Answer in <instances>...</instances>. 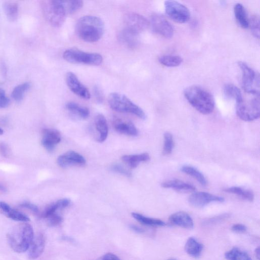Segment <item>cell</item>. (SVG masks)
Here are the masks:
<instances>
[{
	"label": "cell",
	"instance_id": "1",
	"mask_svg": "<svg viewBox=\"0 0 260 260\" xmlns=\"http://www.w3.org/2000/svg\"><path fill=\"white\" fill-rule=\"evenodd\" d=\"M104 32V24L99 18L86 16L81 18L76 26V32L82 40L88 42H95L102 37Z\"/></svg>",
	"mask_w": 260,
	"mask_h": 260
},
{
	"label": "cell",
	"instance_id": "2",
	"mask_svg": "<svg viewBox=\"0 0 260 260\" xmlns=\"http://www.w3.org/2000/svg\"><path fill=\"white\" fill-rule=\"evenodd\" d=\"M184 95L189 103L200 113L209 114L213 111L214 98L206 89L197 85L191 86L185 90Z\"/></svg>",
	"mask_w": 260,
	"mask_h": 260
},
{
	"label": "cell",
	"instance_id": "3",
	"mask_svg": "<svg viewBox=\"0 0 260 260\" xmlns=\"http://www.w3.org/2000/svg\"><path fill=\"white\" fill-rule=\"evenodd\" d=\"M34 238L32 227L29 224L19 225L7 235L11 247L18 253L27 251Z\"/></svg>",
	"mask_w": 260,
	"mask_h": 260
},
{
	"label": "cell",
	"instance_id": "4",
	"mask_svg": "<svg viewBox=\"0 0 260 260\" xmlns=\"http://www.w3.org/2000/svg\"><path fill=\"white\" fill-rule=\"evenodd\" d=\"M108 103L110 107L115 111L134 114L143 119L146 118L144 110L124 95L111 93L108 97Z\"/></svg>",
	"mask_w": 260,
	"mask_h": 260
},
{
	"label": "cell",
	"instance_id": "5",
	"mask_svg": "<svg viewBox=\"0 0 260 260\" xmlns=\"http://www.w3.org/2000/svg\"><path fill=\"white\" fill-rule=\"evenodd\" d=\"M42 7L46 18L52 26L59 28L63 25L68 15L62 1L44 2Z\"/></svg>",
	"mask_w": 260,
	"mask_h": 260
},
{
	"label": "cell",
	"instance_id": "6",
	"mask_svg": "<svg viewBox=\"0 0 260 260\" xmlns=\"http://www.w3.org/2000/svg\"><path fill=\"white\" fill-rule=\"evenodd\" d=\"M236 113L242 120L251 121L259 117L260 100L259 96L253 95L248 99L243 96L242 99L236 103Z\"/></svg>",
	"mask_w": 260,
	"mask_h": 260
},
{
	"label": "cell",
	"instance_id": "7",
	"mask_svg": "<svg viewBox=\"0 0 260 260\" xmlns=\"http://www.w3.org/2000/svg\"><path fill=\"white\" fill-rule=\"evenodd\" d=\"M238 66L242 72V86L250 95L259 96V76L245 62L239 61Z\"/></svg>",
	"mask_w": 260,
	"mask_h": 260
},
{
	"label": "cell",
	"instance_id": "8",
	"mask_svg": "<svg viewBox=\"0 0 260 260\" xmlns=\"http://www.w3.org/2000/svg\"><path fill=\"white\" fill-rule=\"evenodd\" d=\"M63 56L66 61L73 64L98 66L103 62V57L99 54L86 53L76 49L66 50Z\"/></svg>",
	"mask_w": 260,
	"mask_h": 260
},
{
	"label": "cell",
	"instance_id": "9",
	"mask_svg": "<svg viewBox=\"0 0 260 260\" xmlns=\"http://www.w3.org/2000/svg\"><path fill=\"white\" fill-rule=\"evenodd\" d=\"M164 6L167 15L174 21L184 24L189 21L190 12L183 5L175 1H166Z\"/></svg>",
	"mask_w": 260,
	"mask_h": 260
},
{
	"label": "cell",
	"instance_id": "10",
	"mask_svg": "<svg viewBox=\"0 0 260 260\" xmlns=\"http://www.w3.org/2000/svg\"><path fill=\"white\" fill-rule=\"evenodd\" d=\"M153 31L167 38H171L174 35V29L170 22L162 15L155 14L152 16L149 23Z\"/></svg>",
	"mask_w": 260,
	"mask_h": 260
},
{
	"label": "cell",
	"instance_id": "11",
	"mask_svg": "<svg viewBox=\"0 0 260 260\" xmlns=\"http://www.w3.org/2000/svg\"><path fill=\"white\" fill-rule=\"evenodd\" d=\"M125 28L138 34L147 29L150 24L144 16L135 13L127 14L124 18Z\"/></svg>",
	"mask_w": 260,
	"mask_h": 260
},
{
	"label": "cell",
	"instance_id": "12",
	"mask_svg": "<svg viewBox=\"0 0 260 260\" xmlns=\"http://www.w3.org/2000/svg\"><path fill=\"white\" fill-rule=\"evenodd\" d=\"M222 197L208 193L199 192L192 194L189 198L190 204L195 208H202L212 202H223Z\"/></svg>",
	"mask_w": 260,
	"mask_h": 260
},
{
	"label": "cell",
	"instance_id": "13",
	"mask_svg": "<svg viewBox=\"0 0 260 260\" xmlns=\"http://www.w3.org/2000/svg\"><path fill=\"white\" fill-rule=\"evenodd\" d=\"M66 81L68 88L75 95L84 99H90V92L74 73L71 72L67 73Z\"/></svg>",
	"mask_w": 260,
	"mask_h": 260
},
{
	"label": "cell",
	"instance_id": "14",
	"mask_svg": "<svg viewBox=\"0 0 260 260\" xmlns=\"http://www.w3.org/2000/svg\"><path fill=\"white\" fill-rule=\"evenodd\" d=\"M61 136L57 130L46 128L42 132V145L49 152L54 151L56 146L60 143Z\"/></svg>",
	"mask_w": 260,
	"mask_h": 260
},
{
	"label": "cell",
	"instance_id": "15",
	"mask_svg": "<svg viewBox=\"0 0 260 260\" xmlns=\"http://www.w3.org/2000/svg\"><path fill=\"white\" fill-rule=\"evenodd\" d=\"M112 124L115 131L120 134L132 137H137L139 135L138 129L132 121L115 117L113 119Z\"/></svg>",
	"mask_w": 260,
	"mask_h": 260
},
{
	"label": "cell",
	"instance_id": "16",
	"mask_svg": "<svg viewBox=\"0 0 260 260\" xmlns=\"http://www.w3.org/2000/svg\"><path fill=\"white\" fill-rule=\"evenodd\" d=\"M58 165L62 168H66L71 165H83L86 163L84 157L74 151H69L60 156L58 160Z\"/></svg>",
	"mask_w": 260,
	"mask_h": 260
},
{
	"label": "cell",
	"instance_id": "17",
	"mask_svg": "<svg viewBox=\"0 0 260 260\" xmlns=\"http://www.w3.org/2000/svg\"><path fill=\"white\" fill-rule=\"evenodd\" d=\"M0 213L16 221L24 223L30 221L29 218L26 215L13 209L8 204L3 201H0Z\"/></svg>",
	"mask_w": 260,
	"mask_h": 260
},
{
	"label": "cell",
	"instance_id": "18",
	"mask_svg": "<svg viewBox=\"0 0 260 260\" xmlns=\"http://www.w3.org/2000/svg\"><path fill=\"white\" fill-rule=\"evenodd\" d=\"M170 222L179 227L191 229L194 228V222L191 216L184 211L175 213L169 217Z\"/></svg>",
	"mask_w": 260,
	"mask_h": 260
},
{
	"label": "cell",
	"instance_id": "19",
	"mask_svg": "<svg viewBox=\"0 0 260 260\" xmlns=\"http://www.w3.org/2000/svg\"><path fill=\"white\" fill-rule=\"evenodd\" d=\"M46 240L43 234H39L34 237L30 247L28 255L31 259H35L43 253L45 247Z\"/></svg>",
	"mask_w": 260,
	"mask_h": 260
},
{
	"label": "cell",
	"instance_id": "20",
	"mask_svg": "<svg viewBox=\"0 0 260 260\" xmlns=\"http://www.w3.org/2000/svg\"><path fill=\"white\" fill-rule=\"evenodd\" d=\"M139 34L124 29L118 34V40L122 44L132 49L136 48L139 43Z\"/></svg>",
	"mask_w": 260,
	"mask_h": 260
},
{
	"label": "cell",
	"instance_id": "21",
	"mask_svg": "<svg viewBox=\"0 0 260 260\" xmlns=\"http://www.w3.org/2000/svg\"><path fill=\"white\" fill-rule=\"evenodd\" d=\"M164 188L172 189L179 192H194L196 188L193 185L180 180H171L161 184Z\"/></svg>",
	"mask_w": 260,
	"mask_h": 260
},
{
	"label": "cell",
	"instance_id": "22",
	"mask_svg": "<svg viewBox=\"0 0 260 260\" xmlns=\"http://www.w3.org/2000/svg\"><path fill=\"white\" fill-rule=\"evenodd\" d=\"M185 250L190 256L195 257H199L203 251V245L198 241L195 238H189L185 244Z\"/></svg>",
	"mask_w": 260,
	"mask_h": 260
},
{
	"label": "cell",
	"instance_id": "23",
	"mask_svg": "<svg viewBox=\"0 0 260 260\" xmlns=\"http://www.w3.org/2000/svg\"><path fill=\"white\" fill-rule=\"evenodd\" d=\"M95 125L99 134L98 141L103 143L106 140L108 132L107 120L103 115L99 114L97 115L95 118Z\"/></svg>",
	"mask_w": 260,
	"mask_h": 260
},
{
	"label": "cell",
	"instance_id": "24",
	"mask_svg": "<svg viewBox=\"0 0 260 260\" xmlns=\"http://www.w3.org/2000/svg\"><path fill=\"white\" fill-rule=\"evenodd\" d=\"M70 200L68 199H63L58 200L48 206L42 214V217L47 219L50 216L57 213L59 209H62L67 207L70 204Z\"/></svg>",
	"mask_w": 260,
	"mask_h": 260
},
{
	"label": "cell",
	"instance_id": "25",
	"mask_svg": "<svg viewBox=\"0 0 260 260\" xmlns=\"http://www.w3.org/2000/svg\"><path fill=\"white\" fill-rule=\"evenodd\" d=\"M234 12L236 20L238 24L243 29L249 27V19L247 17L244 7L240 4L235 5Z\"/></svg>",
	"mask_w": 260,
	"mask_h": 260
},
{
	"label": "cell",
	"instance_id": "26",
	"mask_svg": "<svg viewBox=\"0 0 260 260\" xmlns=\"http://www.w3.org/2000/svg\"><path fill=\"white\" fill-rule=\"evenodd\" d=\"M150 159V155L148 153L137 155H126L121 158L122 160L132 168H137L140 163L148 161Z\"/></svg>",
	"mask_w": 260,
	"mask_h": 260
},
{
	"label": "cell",
	"instance_id": "27",
	"mask_svg": "<svg viewBox=\"0 0 260 260\" xmlns=\"http://www.w3.org/2000/svg\"><path fill=\"white\" fill-rule=\"evenodd\" d=\"M224 191L226 193L236 195L241 199L250 202L253 201L254 198V194L252 191L240 187H233L226 189Z\"/></svg>",
	"mask_w": 260,
	"mask_h": 260
},
{
	"label": "cell",
	"instance_id": "28",
	"mask_svg": "<svg viewBox=\"0 0 260 260\" xmlns=\"http://www.w3.org/2000/svg\"><path fill=\"white\" fill-rule=\"evenodd\" d=\"M4 10L8 19L11 22L16 21L19 16V6L14 2H7L4 5Z\"/></svg>",
	"mask_w": 260,
	"mask_h": 260
},
{
	"label": "cell",
	"instance_id": "29",
	"mask_svg": "<svg viewBox=\"0 0 260 260\" xmlns=\"http://www.w3.org/2000/svg\"><path fill=\"white\" fill-rule=\"evenodd\" d=\"M132 215L138 222L146 226L163 227L166 225L165 223L161 220L147 217L138 213L134 212Z\"/></svg>",
	"mask_w": 260,
	"mask_h": 260
},
{
	"label": "cell",
	"instance_id": "30",
	"mask_svg": "<svg viewBox=\"0 0 260 260\" xmlns=\"http://www.w3.org/2000/svg\"><path fill=\"white\" fill-rule=\"evenodd\" d=\"M181 171L196 180L202 186H206L207 181L204 175L196 168L190 166H184Z\"/></svg>",
	"mask_w": 260,
	"mask_h": 260
},
{
	"label": "cell",
	"instance_id": "31",
	"mask_svg": "<svg viewBox=\"0 0 260 260\" xmlns=\"http://www.w3.org/2000/svg\"><path fill=\"white\" fill-rule=\"evenodd\" d=\"M66 107L72 114L82 119H86L90 115V111L87 108L81 106L76 103L69 102L66 104Z\"/></svg>",
	"mask_w": 260,
	"mask_h": 260
},
{
	"label": "cell",
	"instance_id": "32",
	"mask_svg": "<svg viewBox=\"0 0 260 260\" xmlns=\"http://www.w3.org/2000/svg\"><path fill=\"white\" fill-rule=\"evenodd\" d=\"M225 257L227 260H251L250 255L240 249L234 247L227 251Z\"/></svg>",
	"mask_w": 260,
	"mask_h": 260
},
{
	"label": "cell",
	"instance_id": "33",
	"mask_svg": "<svg viewBox=\"0 0 260 260\" xmlns=\"http://www.w3.org/2000/svg\"><path fill=\"white\" fill-rule=\"evenodd\" d=\"M159 62L166 67H176L182 64L183 59L179 56L164 55L159 58Z\"/></svg>",
	"mask_w": 260,
	"mask_h": 260
},
{
	"label": "cell",
	"instance_id": "34",
	"mask_svg": "<svg viewBox=\"0 0 260 260\" xmlns=\"http://www.w3.org/2000/svg\"><path fill=\"white\" fill-rule=\"evenodd\" d=\"M224 93L225 96L229 99L235 100L236 103L241 101L243 98V95L240 89L236 86L228 84L225 86Z\"/></svg>",
	"mask_w": 260,
	"mask_h": 260
},
{
	"label": "cell",
	"instance_id": "35",
	"mask_svg": "<svg viewBox=\"0 0 260 260\" xmlns=\"http://www.w3.org/2000/svg\"><path fill=\"white\" fill-rule=\"evenodd\" d=\"M31 85L29 82H25L17 86L13 90L12 97L18 102L23 100L26 92L29 90Z\"/></svg>",
	"mask_w": 260,
	"mask_h": 260
},
{
	"label": "cell",
	"instance_id": "36",
	"mask_svg": "<svg viewBox=\"0 0 260 260\" xmlns=\"http://www.w3.org/2000/svg\"><path fill=\"white\" fill-rule=\"evenodd\" d=\"M67 15L72 14L79 11L83 6V2L79 0L73 1H62Z\"/></svg>",
	"mask_w": 260,
	"mask_h": 260
},
{
	"label": "cell",
	"instance_id": "37",
	"mask_svg": "<svg viewBox=\"0 0 260 260\" xmlns=\"http://www.w3.org/2000/svg\"><path fill=\"white\" fill-rule=\"evenodd\" d=\"M164 145L163 148V154L169 155L171 154L175 147L174 138L169 133H166L164 136Z\"/></svg>",
	"mask_w": 260,
	"mask_h": 260
},
{
	"label": "cell",
	"instance_id": "38",
	"mask_svg": "<svg viewBox=\"0 0 260 260\" xmlns=\"http://www.w3.org/2000/svg\"><path fill=\"white\" fill-rule=\"evenodd\" d=\"M249 27L253 35L257 39L259 38V19L256 16L251 17L249 20Z\"/></svg>",
	"mask_w": 260,
	"mask_h": 260
},
{
	"label": "cell",
	"instance_id": "39",
	"mask_svg": "<svg viewBox=\"0 0 260 260\" xmlns=\"http://www.w3.org/2000/svg\"><path fill=\"white\" fill-rule=\"evenodd\" d=\"M48 223L50 227H56L59 225L63 221L62 217L57 213L47 219Z\"/></svg>",
	"mask_w": 260,
	"mask_h": 260
},
{
	"label": "cell",
	"instance_id": "40",
	"mask_svg": "<svg viewBox=\"0 0 260 260\" xmlns=\"http://www.w3.org/2000/svg\"><path fill=\"white\" fill-rule=\"evenodd\" d=\"M10 100L7 96L5 91L0 88V108H5L9 106Z\"/></svg>",
	"mask_w": 260,
	"mask_h": 260
},
{
	"label": "cell",
	"instance_id": "41",
	"mask_svg": "<svg viewBox=\"0 0 260 260\" xmlns=\"http://www.w3.org/2000/svg\"><path fill=\"white\" fill-rule=\"evenodd\" d=\"M112 171L124 175L126 177H131L132 174L122 166L118 164L114 165L111 167Z\"/></svg>",
	"mask_w": 260,
	"mask_h": 260
},
{
	"label": "cell",
	"instance_id": "42",
	"mask_svg": "<svg viewBox=\"0 0 260 260\" xmlns=\"http://www.w3.org/2000/svg\"><path fill=\"white\" fill-rule=\"evenodd\" d=\"M21 206L23 208H26L30 210L33 213L37 214L39 213V209L38 207L32 203L26 202L21 205Z\"/></svg>",
	"mask_w": 260,
	"mask_h": 260
},
{
	"label": "cell",
	"instance_id": "43",
	"mask_svg": "<svg viewBox=\"0 0 260 260\" xmlns=\"http://www.w3.org/2000/svg\"><path fill=\"white\" fill-rule=\"evenodd\" d=\"M231 230L236 233H244L246 231L247 227L243 225L240 224H234L231 227Z\"/></svg>",
	"mask_w": 260,
	"mask_h": 260
},
{
	"label": "cell",
	"instance_id": "44",
	"mask_svg": "<svg viewBox=\"0 0 260 260\" xmlns=\"http://www.w3.org/2000/svg\"><path fill=\"white\" fill-rule=\"evenodd\" d=\"M93 93L97 102L101 103L103 101L102 92L98 86L94 88Z\"/></svg>",
	"mask_w": 260,
	"mask_h": 260
},
{
	"label": "cell",
	"instance_id": "45",
	"mask_svg": "<svg viewBox=\"0 0 260 260\" xmlns=\"http://www.w3.org/2000/svg\"><path fill=\"white\" fill-rule=\"evenodd\" d=\"M10 153V149L8 146L5 144L0 143V155L5 157H8Z\"/></svg>",
	"mask_w": 260,
	"mask_h": 260
},
{
	"label": "cell",
	"instance_id": "46",
	"mask_svg": "<svg viewBox=\"0 0 260 260\" xmlns=\"http://www.w3.org/2000/svg\"><path fill=\"white\" fill-rule=\"evenodd\" d=\"M101 260H120V258L112 253H107L100 257Z\"/></svg>",
	"mask_w": 260,
	"mask_h": 260
},
{
	"label": "cell",
	"instance_id": "47",
	"mask_svg": "<svg viewBox=\"0 0 260 260\" xmlns=\"http://www.w3.org/2000/svg\"><path fill=\"white\" fill-rule=\"evenodd\" d=\"M131 228L135 231L138 232V233H143L144 232V230L137 226H136V225H132L131 227Z\"/></svg>",
	"mask_w": 260,
	"mask_h": 260
},
{
	"label": "cell",
	"instance_id": "48",
	"mask_svg": "<svg viewBox=\"0 0 260 260\" xmlns=\"http://www.w3.org/2000/svg\"><path fill=\"white\" fill-rule=\"evenodd\" d=\"M260 252H259V247H257L255 250V256L257 257V259H259L260 257Z\"/></svg>",
	"mask_w": 260,
	"mask_h": 260
},
{
	"label": "cell",
	"instance_id": "49",
	"mask_svg": "<svg viewBox=\"0 0 260 260\" xmlns=\"http://www.w3.org/2000/svg\"><path fill=\"white\" fill-rule=\"evenodd\" d=\"M6 190H7L5 187L0 185V191L6 192Z\"/></svg>",
	"mask_w": 260,
	"mask_h": 260
},
{
	"label": "cell",
	"instance_id": "50",
	"mask_svg": "<svg viewBox=\"0 0 260 260\" xmlns=\"http://www.w3.org/2000/svg\"><path fill=\"white\" fill-rule=\"evenodd\" d=\"M4 134V130L0 128V136L3 135Z\"/></svg>",
	"mask_w": 260,
	"mask_h": 260
},
{
	"label": "cell",
	"instance_id": "51",
	"mask_svg": "<svg viewBox=\"0 0 260 260\" xmlns=\"http://www.w3.org/2000/svg\"><path fill=\"white\" fill-rule=\"evenodd\" d=\"M167 260H177V259H175V258H170Z\"/></svg>",
	"mask_w": 260,
	"mask_h": 260
},
{
	"label": "cell",
	"instance_id": "52",
	"mask_svg": "<svg viewBox=\"0 0 260 260\" xmlns=\"http://www.w3.org/2000/svg\"><path fill=\"white\" fill-rule=\"evenodd\" d=\"M97 260H101V259L100 258L98 259H97Z\"/></svg>",
	"mask_w": 260,
	"mask_h": 260
}]
</instances>
